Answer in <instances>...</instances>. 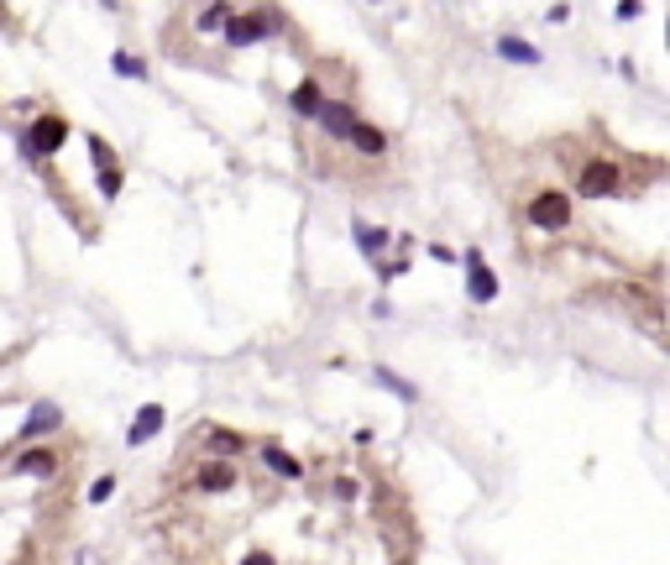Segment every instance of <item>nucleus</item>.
Instances as JSON below:
<instances>
[{
	"label": "nucleus",
	"mask_w": 670,
	"mask_h": 565,
	"mask_svg": "<svg viewBox=\"0 0 670 565\" xmlns=\"http://www.w3.org/2000/svg\"><path fill=\"white\" fill-rule=\"evenodd\" d=\"M571 163V183H577V194L571 199H618L623 189H629V168L618 163V157H566Z\"/></svg>",
	"instance_id": "nucleus-1"
},
{
	"label": "nucleus",
	"mask_w": 670,
	"mask_h": 565,
	"mask_svg": "<svg viewBox=\"0 0 670 565\" xmlns=\"http://www.w3.org/2000/svg\"><path fill=\"white\" fill-rule=\"evenodd\" d=\"M524 220L534 225V231H571L577 225V199L566 194V189H529L524 194Z\"/></svg>",
	"instance_id": "nucleus-2"
},
{
	"label": "nucleus",
	"mask_w": 670,
	"mask_h": 565,
	"mask_svg": "<svg viewBox=\"0 0 670 565\" xmlns=\"http://www.w3.org/2000/svg\"><path fill=\"white\" fill-rule=\"evenodd\" d=\"M242 481H246V472L236 461H220V455H199V461L189 466V476H183V487L199 492V498H225V492L242 487Z\"/></svg>",
	"instance_id": "nucleus-3"
},
{
	"label": "nucleus",
	"mask_w": 670,
	"mask_h": 565,
	"mask_svg": "<svg viewBox=\"0 0 670 565\" xmlns=\"http://www.w3.org/2000/svg\"><path fill=\"white\" fill-rule=\"evenodd\" d=\"M63 142H68V120L58 110H42V116H31L27 137H22V157L31 168H42V157H58Z\"/></svg>",
	"instance_id": "nucleus-4"
},
{
	"label": "nucleus",
	"mask_w": 670,
	"mask_h": 565,
	"mask_svg": "<svg viewBox=\"0 0 670 565\" xmlns=\"http://www.w3.org/2000/svg\"><path fill=\"white\" fill-rule=\"evenodd\" d=\"M225 48H251V42H268V37H278L283 31V22H278L273 11H246V16H225Z\"/></svg>",
	"instance_id": "nucleus-5"
},
{
	"label": "nucleus",
	"mask_w": 670,
	"mask_h": 565,
	"mask_svg": "<svg viewBox=\"0 0 670 565\" xmlns=\"http://www.w3.org/2000/svg\"><path fill=\"white\" fill-rule=\"evenodd\" d=\"M461 262H466V298H472V304H492L503 283H498V272L482 262V252H477V246H466V252H461Z\"/></svg>",
	"instance_id": "nucleus-6"
},
{
	"label": "nucleus",
	"mask_w": 670,
	"mask_h": 565,
	"mask_svg": "<svg viewBox=\"0 0 670 565\" xmlns=\"http://www.w3.org/2000/svg\"><path fill=\"white\" fill-rule=\"evenodd\" d=\"M346 147L357 152L362 163H383L388 157V131L377 126V120H366V116H357V126L346 131Z\"/></svg>",
	"instance_id": "nucleus-7"
},
{
	"label": "nucleus",
	"mask_w": 670,
	"mask_h": 565,
	"mask_svg": "<svg viewBox=\"0 0 670 565\" xmlns=\"http://www.w3.org/2000/svg\"><path fill=\"white\" fill-rule=\"evenodd\" d=\"M314 126H320L325 142H346V131L357 126V105H351V100H325V105L314 110Z\"/></svg>",
	"instance_id": "nucleus-8"
},
{
	"label": "nucleus",
	"mask_w": 670,
	"mask_h": 565,
	"mask_svg": "<svg viewBox=\"0 0 670 565\" xmlns=\"http://www.w3.org/2000/svg\"><path fill=\"white\" fill-rule=\"evenodd\" d=\"M58 466H63V450L58 446H37V440H31V446L16 455V466H11V472H16V476H42V481H48V476H58Z\"/></svg>",
	"instance_id": "nucleus-9"
},
{
	"label": "nucleus",
	"mask_w": 670,
	"mask_h": 565,
	"mask_svg": "<svg viewBox=\"0 0 670 565\" xmlns=\"http://www.w3.org/2000/svg\"><path fill=\"white\" fill-rule=\"evenodd\" d=\"M199 446H210V450H199V455H220V461H236V455H246V450H251V440H246L242 429L210 424V429H199Z\"/></svg>",
	"instance_id": "nucleus-10"
},
{
	"label": "nucleus",
	"mask_w": 670,
	"mask_h": 565,
	"mask_svg": "<svg viewBox=\"0 0 670 565\" xmlns=\"http://www.w3.org/2000/svg\"><path fill=\"white\" fill-rule=\"evenodd\" d=\"M257 455H262V466H268V472H278L283 481H299V476H304V461H299L294 450H283L278 440H262V446H257Z\"/></svg>",
	"instance_id": "nucleus-11"
},
{
	"label": "nucleus",
	"mask_w": 670,
	"mask_h": 565,
	"mask_svg": "<svg viewBox=\"0 0 670 565\" xmlns=\"http://www.w3.org/2000/svg\"><path fill=\"white\" fill-rule=\"evenodd\" d=\"M63 424V409H53V403H37L27 414V424H22V435H16V446H31V440H42V435H53Z\"/></svg>",
	"instance_id": "nucleus-12"
},
{
	"label": "nucleus",
	"mask_w": 670,
	"mask_h": 565,
	"mask_svg": "<svg viewBox=\"0 0 670 565\" xmlns=\"http://www.w3.org/2000/svg\"><path fill=\"white\" fill-rule=\"evenodd\" d=\"M163 419H168V409H163V403H142V414H137V424H131L126 446H147L157 429H163Z\"/></svg>",
	"instance_id": "nucleus-13"
},
{
	"label": "nucleus",
	"mask_w": 670,
	"mask_h": 565,
	"mask_svg": "<svg viewBox=\"0 0 670 565\" xmlns=\"http://www.w3.org/2000/svg\"><path fill=\"white\" fill-rule=\"evenodd\" d=\"M320 105H325V94H320V84H314V79H304L299 90L288 94V110H294L299 120H314V110H320Z\"/></svg>",
	"instance_id": "nucleus-14"
},
{
	"label": "nucleus",
	"mask_w": 670,
	"mask_h": 565,
	"mask_svg": "<svg viewBox=\"0 0 670 565\" xmlns=\"http://www.w3.org/2000/svg\"><path fill=\"white\" fill-rule=\"evenodd\" d=\"M498 53H503V58L508 63H524V68H540V48H529V42H524V37H508V31H503V37H498Z\"/></svg>",
	"instance_id": "nucleus-15"
},
{
	"label": "nucleus",
	"mask_w": 670,
	"mask_h": 565,
	"mask_svg": "<svg viewBox=\"0 0 670 565\" xmlns=\"http://www.w3.org/2000/svg\"><path fill=\"white\" fill-rule=\"evenodd\" d=\"M351 236H357V246H362V257H372V262H377V257H383V252H388V231H383V225H377V231H372V225H366V220H357V225H351Z\"/></svg>",
	"instance_id": "nucleus-16"
},
{
	"label": "nucleus",
	"mask_w": 670,
	"mask_h": 565,
	"mask_svg": "<svg viewBox=\"0 0 670 565\" xmlns=\"http://www.w3.org/2000/svg\"><path fill=\"white\" fill-rule=\"evenodd\" d=\"M225 16H231V11H225L220 0H210V5H205V11L194 16V31H199V37H215V31L225 27Z\"/></svg>",
	"instance_id": "nucleus-17"
},
{
	"label": "nucleus",
	"mask_w": 670,
	"mask_h": 565,
	"mask_svg": "<svg viewBox=\"0 0 670 565\" xmlns=\"http://www.w3.org/2000/svg\"><path fill=\"white\" fill-rule=\"evenodd\" d=\"M84 147L94 152V168H116V163H121V152L110 147L105 137H94V131H90V137H84Z\"/></svg>",
	"instance_id": "nucleus-18"
},
{
	"label": "nucleus",
	"mask_w": 670,
	"mask_h": 565,
	"mask_svg": "<svg viewBox=\"0 0 670 565\" xmlns=\"http://www.w3.org/2000/svg\"><path fill=\"white\" fill-rule=\"evenodd\" d=\"M110 68H116L121 79H147V63L137 58V53H116V58H110Z\"/></svg>",
	"instance_id": "nucleus-19"
},
{
	"label": "nucleus",
	"mask_w": 670,
	"mask_h": 565,
	"mask_svg": "<svg viewBox=\"0 0 670 565\" xmlns=\"http://www.w3.org/2000/svg\"><path fill=\"white\" fill-rule=\"evenodd\" d=\"M121 189H126L121 163H116V168H100V194H105V199H121Z\"/></svg>",
	"instance_id": "nucleus-20"
},
{
	"label": "nucleus",
	"mask_w": 670,
	"mask_h": 565,
	"mask_svg": "<svg viewBox=\"0 0 670 565\" xmlns=\"http://www.w3.org/2000/svg\"><path fill=\"white\" fill-rule=\"evenodd\" d=\"M377 383H388V387L398 393V398H409V403L419 398V387H414V383H403V377H398V372H388V366H377Z\"/></svg>",
	"instance_id": "nucleus-21"
},
{
	"label": "nucleus",
	"mask_w": 670,
	"mask_h": 565,
	"mask_svg": "<svg viewBox=\"0 0 670 565\" xmlns=\"http://www.w3.org/2000/svg\"><path fill=\"white\" fill-rule=\"evenodd\" d=\"M110 492H116V476H100V481L90 487V503H105Z\"/></svg>",
	"instance_id": "nucleus-22"
},
{
	"label": "nucleus",
	"mask_w": 670,
	"mask_h": 565,
	"mask_svg": "<svg viewBox=\"0 0 670 565\" xmlns=\"http://www.w3.org/2000/svg\"><path fill=\"white\" fill-rule=\"evenodd\" d=\"M242 565H278V555H273V550H251Z\"/></svg>",
	"instance_id": "nucleus-23"
}]
</instances>
